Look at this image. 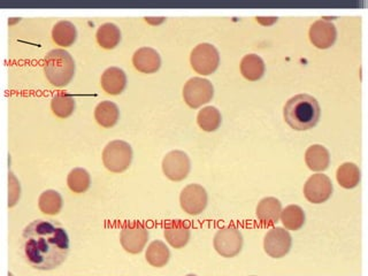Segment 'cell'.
<instances>
[{"label": "cell", "mask_w": 368, "mask_h": 276, "mask_svg": "<svg viewBox=\"0 0 368 276\" xmlns=\"http://www.w3.org/2000/svg\"><path fill=\"white\" fill-rule=\"evenodd\" d=\"M51 110L58 118H68L74 113L75 99L71 94H57L52 98Z\"/></svg>", "instance_id": "29"}, {"label": "cell", "mask_w": 368, "mask_h": 276, "mask_svg": "<svg viewBox=\"0 0 368 276\" xmlns=\"http://www.w3.org/2000/svg\"><path fill=\"white\" fill-rule=\"evenodd\" d=\"M292 245L290 232L282 227H275L267 232L263 239V249L268 256L274 259H280L287 256Z\"/></svg>", "instance_id": "10"}, {"label": "cell", "mask_w": 368, "mask_h": 276, "mask_svg": "<svg viewBox=\"0 0 368 276\" xmlns=\"http://www.w3.org/2000/svg\"><path fill=\"white\" fill-rule=\"evenodd\" d=\"M62 205H64L62 197L55 190H46V191L42 192L38 198V207L41 209V212L46 216H57L60 213Z\"/></svg>", "instance_id": "26"}, {"label": "cell", "mask_w": 368, "mask_h": 276, "mask_svg": "<svg viewBox=\"0 0 368 276\" xmlns=\"http://www.w3.org/2000/svg\"><path fill=\"white\" fill-rule=\"evenodd\" d=\"M213 245L216 252L225 258H233L242 251L243 235L235 226L222 227L216 232Z\"/></svg>", "instance_id": "5"}, {"label": "cell", "mask_w": 368, "mask_h": 276, "mask_svg": "<svg viewBox=\"0 0 368 276\" xmlns=\"http://www.w3.org/2000/svg\"><path fill=\"white\" fill-rule=\"evenodd\" d=\"M305 162L313 172H324L331 164V153L324 145H311L305 152Z\"/></svg>", "instance_id": "18"}, {"label": "cell", "mask_w": 368, "mask_h": 276, "mask_svg": "<svg viewBox=\"0 0 368 276\" xmlns=\"http://www.w3.org/2000/svg\"><path fill=\"white\" fill-rule=\"evenodd\" d=\"M320 105L311 94H296L284 105V120L291 128L298 132L310 130L315 127L320 120Z\"/></svg>", "instance_id": "2"}, {"label": "cell", "mask_w": 368, "mask_h": 276, "mask_svg": "<svg viewBox=\"0 0 368 276\" xmlns=\"http://www.w3.org/2000/svg\"><path fill=\"white\" fill-rule=\"evenodd\" d=\"M78 38V31L69 21H59L52 29V40L55 44L69 47L74 44Z\"/></svg>", "instance_id": "21"}, {"label": "cell", "mask_w": 368, "mask_h": 276, "mask_svg": "<svg viewBox=\"0 0 368 276\" xmlns=\"http://www.w3.org/2000/svg\"><path fill=\"white\" fill-rule=\"evenodd\" d=\"M68 188L74 193H83L90 188L91 184V178L88 171L85 169H74L68 174L67 178Z\"/></svg>", "instance_id": "28"}, {"label": "cell", "mask_w": 368, "mask_h": 276, "mask_svg": "<svg viewBox=\"0 0 368 276\" xmlns=\"http://www.w3.org/2000/svg\"><path fill=\"white\" fill-rule=\"evenodd\" d=\"M119 118H120V111H119L118 105L113 101H102L96 106V121L104 128H111L116 125Z\"/></svg>", "instance_id": "19"}, {"label": "cell", "mask_w": 368, "mask_h": 276, "mask_svg": "<svg viewBox=\"0 0 368 276\" xmlns=\"http://www.w3.org/2000/svg\"><path fill=\"white\" fill-rule=\"evenodd\" d=\"M191 162L186 152L174 150L165 155L162 160V172L170 181H182L189 175Z\"/></svg>", "instance_id": "8"}, {"label": "cell", "mask_w": 368, "mask_h": 276, "mask_svg": "<svg viewBox=\"0 0 368 276\" xmlns=\"http://www.w3.org/2000/svg\"><path fill=\"white\" fill-rule=\"evenodd\" d=\"M333 193L331 180L324 174H315L304 185L305 198L312 204H322L331 198Z\"/></svg>", "instance_id": "12"}, {"label": "cell", "mask_w": 368, "mask_h": 276, "mask_svg": "<svg viewBox=\"0 0 368 276\" xmlns=\"http://www.w3.org/2000/svg\"><path fill=\"white\" fill-rule=\"evenodd\" d=\"M240 73L249 81H258L265 74V62L257 54L251 53L244 55L240 61Z\"/></svg>", "instance_id": "20"}, {"label": "cell", "mask_w": 368, "mask_h": 276, "mask_svg": "<svg viewBox=\"0 0 368 276\" xmlns=\"http://www.w3.org/2000/svg\"><path fill=\"white\" fill-rule=\"evenodd\" d=\"M96 38L99 46L105 50H113L121 41V31L116 24L107 22L98 28Z\"/></svg>", "instance_id": "22"}, {"label": "cell", "mask_w": 368, "mask_h": 276, "mask_svg": "<svg viewBox=\"0 0 368 276\" xmlns=\"http://www.w3.org/2000/svg\"><path fill=\"white\" fill-rule=\"evenodd\" d=\"M132 64L144 74H152L161 67V58L152 47H141L132 55Z\"/></svg>", "instance_id": "14"}, {"label": "cell", "mask_w": 368, "mask_h": 276, "mask_svg": "<svg viewBox=\"0 0 368 276\" xmlns=\"http://www.w3.org/2000/svg\"><path fill=\"white\" fill-rule=\"evenodd\" d=\"M166 241L175 249H182L189 242L191 230L182 220H174L167 223L164 230Z\"/></svg>", "instance_id": "15"}, {"label": "cell", "mask_w": 368, "mask_h": 276, "mask_svg": "<svg viewBox=\"0 0 368 276\" xmlns=\"http://www.w3.org/2000/svg\"><path fill=\"white\" fill-rule=\"evenodd\" d=\"M8 207H14L17 205L21 195L20 182L13 173L8 174Z\"/></svg>", "instance_id": "30"}, {"label": "cell", "mask_w": 368, "mask_h": 276, "mask_svg": "<svg viewBox=\"0 0 368 276\" xmlns=\"http://www.w3.org/2000/svg\"><path fill=\"white\" fill-rule=\"evenodd\" d=\"M282 204L275 197L261 199L257 206V218L265 226H274L280 220Z\"/></svg>", "instance_id": "16"}, {"label": "cell", "mask_w": 368, "mask_h": 276, "mask_svg": "<svg viewBox=\"0 0 368 276\" xmlns=\"http://www.w3.org/2000/svg\"><path fill=\"white\" fill-rule=\"evenodd\" d=\"M281 221L288 230H301L305 223V213L301 206L289 205L282 209L280 216Z\"/></svg>", "instance_id": "27"}, {"label": "cell", "mask_w": 368, "mask_h": 276, "mask_svg": "<svg viewBox=\"0 0 368 276\" xmlns=\"http://www.w3.org/2000/svg\"><path fill=\"white\" fill-rule=\"evenodd\" d=\"M44 74L57 88L69 85L75 74V62L71 53L64 49L50 51L45 55Z\"/></svg>", "instance_id": "3"}, {"label": "cell", "mask_w": 368, "mask_h": 276, "mask_svg": "<svg viewBox=\"0 0 368 276\" xmlns=\"http://www.w3.org/2000/svg\"><path fill=\"white\" fill-rule=\"evenodd\" d=\"M209 196L200 184H189L183 189L179 195V204L184 212L190 216H198L207 209Z\"/></svg>", "instance_id": "11"}, {"label": "cell", "mask_w": 368, "mask_h": 276, "mask_svg": "<svg viewBox=\"0 0 368 276\" xmlns=\"http://www.w3.org/2000/svg\"><path fill=\"white\" fill-rule=\"evenodd\" d=\"M22 239L24 258L35 270H55L67 259L69 236L57 221L35 220L24 227Z\"/></svg>", "instance_id": "1"}, {"label": "cell", "mask_w": 368, "mask_h": 276, "mask_svg": "<svg viewBox=\"0 0 368 276\" xmlns=\"http://www.w3.org/2000/svg\"><path fill=\"white\" fill-rule=\"evenodd\" d=\"M149 241V230L141 223H127L120 234V242L127 252L137 255L142 252Z\"/></svg>", "instance_id": "9"}, {"label": "cell", "mask_w": 368, "mask_h": 276, "mask_svg": "<svg viewBox=\"0 0 368 276\" xmlns=\"http://www.w3.org/2000/svg\"><path fill=\"white\" fill-rule=\"evenodd\" d=\"M221 122H222L221 113L214 106L202 108L197 115V123L204 132H216L221 126Z\"/></svg>", "instance_id": "25"}, {"label": "cell", "mask_w": 368, "mask_h": 276, "mask_svg": "<svg viewBox=\"0 0 368 276\" xmlns=\"http://www.w3.org/2000/svg\"><path fill=\"white\" fill-rule=\"evenodd\" d=\"M190 64L193 71L200 75H211L220 64L219 51L210 43L197 45L190 55Z\"/></svg>", "instance_id": "6"}, {"label": "cell", "mask_w": 368, "mask_h": 276, "mask_svg": "<svg viewBox=\"0 0 368 276\" xmlns=\"http://www.w3.org/2000/svg\"><path fill=\"white\" fill-rule=\"evenodd\" d=\"M308 37L315 47L326 50L333 46L336 42L338 29L331 21L317 20L310 28Z\"/></svg>", "instance_id": "13"}, {"label": "cell", "mask_w": 368, "mask_h": 276, "mask_svg": "<svg viewBox=\"0 0 368 276\" xmlns=\"http://www.w3.org/2000/svg\"><path fill=\"white\" fill-rule=\"evenodd\" d=\"M102 88L106 94L118 96L127 87V75L121 68L109 67L102 75Z\"/></svg>", "instance_id": "17"}, {"label": "cell", "mask_w": 368, "mask_h": 276, "mask_svg": "<svg viewBox=\"0 0 368 276\" xmlns=\"http://www.w3.org/2000/svg\"><path fill=\"white\" fill-rule=\"evenodd\" d=\"M132 148L125 141H112L103 151V162L112 173H122L132 165Z\"/></svg>", "instance_id": "4"}, {"label": "cell", "mask_w": 368, "mask_h": 276, "mask_svg": "<svg viewBox=\"0 0 368 276\" xmlns=\"http://www.w3.org/2000/svg\"><path fill=\"white\" fill-rule=\"evenodd\" d=\"M146 258L151 266L160 268L168 264L170 251L162 241H153L146 249Z\"/></svg>", "instance_id": "24"}, {"label": "cell", "mask_w": 368, "mask_h": 276, "mask_svg": "<svg viewBox=\"0 0 368 276\" xmlns=\"http://www.w3.org/2000/svg\"><path fill=\"white\" fill-rule=\"evenodd\" d=\"M336 179L342 188L353 189L360 182L362 173L358 166L353 162H344L338 167Z\"/></svg>", "instance_id": "23"}, {"label": "cell", "mask_w": 368, "mask_h": 276, "mask_svg": "<svg viewBox=\"0 0 368 276\" xmlns=\"http://www.w3.org/2000/svg\"><path fill=\"white\" fill-rule=\"evenodd\" d=\"M214 88L209 80L203 78H190L183 88V98L191 108H198L212 101Z\"/></svg>", "instance_id": "7"}]
</instances>
